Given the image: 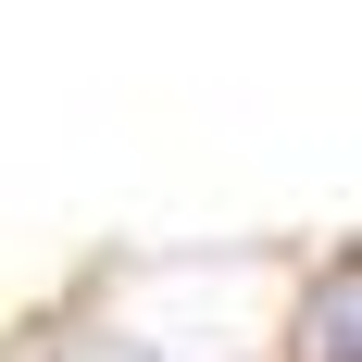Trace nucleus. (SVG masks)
Returning <instances> with one entry per match:
<instances>
[{
  "label": "nucleus",
  "mask_w": 362,
  "mask_h": 362,
  "mask_svg": "<svg viewBox=\"0 0 362 362\" xmlns=\"http://www.w3.org/2000/svg\"><path fill=\"white\" fill-rule=\"evenodd\" d=\"M300 362H362V250L313 288V313H300Z\"/></svg>",
  "instance_id": "obj_1"
}]
</instances>
